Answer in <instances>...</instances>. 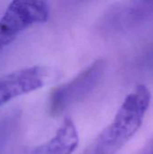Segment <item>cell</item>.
Here are the masks:
<instances>
[{
	"instance_id": "obj_9",
	"label": "cell",
	"mask_w": 153,
	"mask_h": 154,
	"mask_svg": "<svg viewBox=\"0 0 153 154\" xmlns=\"http://www.w3.org/2000/svg\"><path fill=\"white\" fill-rule=\"evenodd\" d=\"M151 54H153V49H152V50H151Z\"/></svg>"
},
{
	"instance_id": "obj_8",
	"label": "cell",
	"mask_w": 153,
	"mask_h": 154,
	"mask_svg": "<svg viewBox=\"0 0 153 154\" xmlns=\"http://www.w3.org/2000/svg\"><path fill=\"white\" fill-rule=\"evenodd\" d=\"M143 154H153V138L147 143Z\"/></svg>"
},
{
	"instance_id": "obj_7",
	"label": "cell",
	"mask_w": 153,
	"mask_h": 154,
	"mask_svg": "<svg viewBox=\"0 0 153 154\" xmlns=\"http://www.w3.org/2000/svg\"><path fill=\"white\" fill-rule=\"evenodd\" d=\"M18 115H8L0 121V153L5 147L10 135L17 124Z\"/></svg>"
},
{
	"instance_id": "obj_1",
	"label": "cell",
	"mask_w": 153,
	"mask_h": 154,
	"mask_svg": "<svg viewBox=\"0 0 153 154\" xmlns=\"http://www.w3.org/2000/svg\"><path fill=\"white\" fill-rule=\"evenodd\" d=\"M151 95L138 85L124 99L113 121L89 144L83 154H116L139 131L150 106Z\"/></svg>"
},
{
	"instance_id": "obj_6",
	"label": "cell",
	"mask_w": 153,
	"mask_h": 154,
	"mask_svg": "<svg viewBox=\"0 0 153 154\" xmlns=\"http://www.w3.org/2000/svg\"><path fill=\"white\" fill-rule=\"evenodd\" d=\"M78 145V134L74 123L67 118L55 135L36 148L32 154H72Z\"/></svg>"
},
{
	"instance_id": "obj_5",
	"label": "cell",
	"mask_w": 153,
	"mask_h": 154,
	"mask_svg": "<svg viewBox=\"0 0 153 154\" xmlns=\"http://www.w3.org/2000/svg\"><path fill=\"white\" fill-rule=\"evenodd\" d=\"M50 74L47 68L33 66L0 77V107L20 96L41 88Z\"/></svg>"
},
{
	"instance_id": "obj_2",
	"label": "cell",
	"mask_w": 153,
	"mask_h": 154,
	"mask_svg": "<svg viewBox=\"0 0 153 154\" xmlns=\"http://www.w3.org/2000/svg\"><path fill=\"white\" fill-rule=\"evenodd\" d=\"M106 69V60L100 58L70 81L52 90L49 99V113L57 116L91 94L100 84Z\"/></svg>"
},
{
	"instance_id": "obj_3",
	"label": "cell",
	"mask_w": 153,
	"mask_h": 154,
	"mask_svg": "<svg viewBox=\"0 0 153 154\" xmlns=\"http://www.w3.org/2000/svg\"><path fill=\"white\" fill-rule=\"evenodd\" d=\"M49 15L50 7L46 2H12L0 18V51L27 28L46 22Z\"/></svg>"
},
{
	"instance_id": "obj_4",
	"label": "cell",
	"mask_w": 153,
	"mask_h": 154,
	"mask_svg": "<svg viewBox=\"0 0 153 154\" xmlns=\"http://www.w3.org/2000/svg\"><path fill=\"white\" fill-rule=\"evenodd\" d=\"M153 18V1L115 4L102 15L98 27L106 36L127 32Z\"/></svg>"
}]
</instances>
